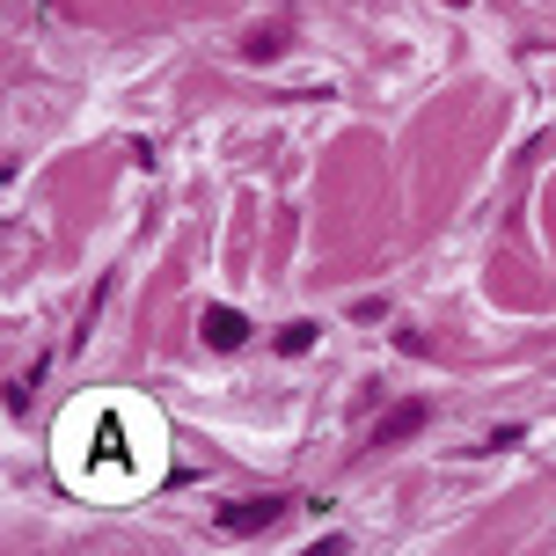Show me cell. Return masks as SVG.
<instances>
[{
  "label": "cell",
  "mask_w": 556,
  "mask_h": 556,
  "mask_svg": "<svg viewBox=\"0 0 556 556\" xmlns=\"http://www.w3.org/2000/svg\"><path fill=\"white\" fill-rule=\"evenodd\" d=\"M162 417L147 403H74L59 425V476L88 498H132L162 483Z\"/></svg>",
  "instance_id": "6da1fadb"
},
{
  "label": "cell",
  "mask_w": 556,
  "mask_h": 556,
  "mask_svg": "<svg viewBox=\"0 0 556 556\" xmlns=\"http://www.w3.org/2000/svg\"><path fill=\"white\" fill-rule=\"evenodd\" d=\"M286 505L293 498H278V491H264V498H235V505H220V534H264Z\"/></svg>",
  "instance_id": "7a4b0ae2"
},
{
  "label": "cell",
  "mask_w": 556,
  "mask_h": 556,
  "mask_svg": "<svg viewBox=\"0 0 556 556\" xmlns=\"http://www.w3.org/2000/svg\"><path fill=\"white\" fill-rule=\"evenodd\" d=\"M425 417H432V403H425V395L395 403V410L374 425V446H403V440H417V432H425Z\"/></svg>",
  "instance_id": "3957f363"
},
{
  "label": "cell",
  "mask_w": 556,
  "mask_h": 556,
  "mask_svg": "<svg viewBox=\"0 0 556 556\" xmlns=\"http://www.w3.org/2000/svg\"><path fill=\"white\" fill-rule=\"evenodd\" d=\"M198 337H205L213 352H242V344H250V323H242L235 307H205V315H198Z\"/></svg>",
  "instance_id": "277c9868"
},
{
  "label": "cell",
  "mask_w": 556,
  "mask_h": 556,
  "mask_svg": "<svg viewBox=\"0 0 556 556\" xmlns=\"http://www.w3.org/2000/svg\"><path fill=\"white\" fill-rule=\"evenodd\" d=\"M307 344H315V323H286V330H278V352H286V359H301Z\"/></svg>",
  "instance_id": "5b68a950"
}]
</instances>
